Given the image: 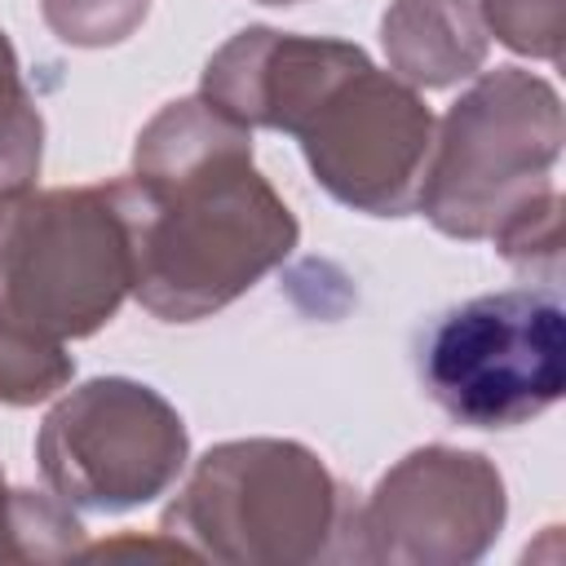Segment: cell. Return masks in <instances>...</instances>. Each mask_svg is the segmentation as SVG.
Segmentation results:
<instances>
[{
	"label": "cell",
	"mask_w": 566,
	"mask_h": 566,
	"mask_svg": "<svg viewBox=\"0 0 566 566\" xmlns=\"http://www.w3.org/2000/svg\"><path fill=\"white\" fill-rule=\"evenodd\" d=\"M146 4L150 0H40L49 31L62 44H80V49L128 40L142 27Z\"/></svg>",
	"instance_id": "5bb4252c"
},
{
	"label": "cell",
	"mask_w": 566,
	"mask_h": 566,
	"mask_svg": "<svg viewBox=\"0 0 566 566\" xmlns=\"http://www.w3.org/2000/svg\"><path fill=\"white\" fill-rule=\"evenodd\" d=\"M115 199L133 252V296L164 323L226 310L301 239L292 208L252 164V128L203 93L150 115Z\"/></svg>",
	"instance_id": "6da1fadb"
},
{
	"label": "cell",
	"mask_w": 566,
	"mask_h": 566,
	"mask_svg": "<svg viewBox=\"0 0 566 566\" xmlns=\"http://www.w3.org/2000/svg\"><path fill=\"white\" fill-rule=\"evenodd\" d=\"M504 513V478L482 451L420 447L358 504L354 562L469 566L500 539Z\"/></svg>",
	"instance_id": "ba28073f"
},
{
	"label": "cell",
	"mask_w": 566,
	"mask_h": 566,
	"mask_svg": "<svg viewBox=\"0 0 566 566\" xmlns=\"http://www.w3.org/2000/svg\"><path fill=\"white\" fill-rule=\"evenodd\" d=\"M0 562H18L13 557V486L0 473Z\"/></svg>",
	"instance_id": "9a60e30c"
},
{
	"label": "cell",
	"mask_w": 566,
	"mask_h": 566,
	"mask_svg": "<svg viewBox=\"0 0 566 566\" xmlns=\"http://www.w3.org/2000/svg\"><path fill=\"white\" fill-rule=\"evenodd\" d=\"M133 292L115 181L0 190V310L53 340L106 327Z\"/></svg>",
	"instance_id": "5b68a950"
},
{
	"label": "cell",
	"mask_w": 566,
	"mask_h": 566,
	"mask_svg": "<svg viewBox=\"0 0 566 566\" xmlns=\"http://www.w3.org/2000/svg\"><path fill=\"white\" fill-rule=\"evenodd\" d=\"M261 4H301V0H261Z\"/></svg>",
	"instance_id": "2e32d148"
},
{
	"label": "cell",
	"mask_w": 566,
	"mask_h": 566,
	"mask_svg": "<svg viewBox=\"0 0 566 566\" xmlns=\"http://www.w3.org/2000/svg\"><path fill=\"white\" fill-rule=\"evenodd\" d=\"M380 40L394 75L411 88H447L486 62V27L473 0H394Z\"/></svg>",
	"instance_id": "9c48e42d"
},
{
	"label": "cell",
	"mask_w": 566,
	"mask_h": 566,
	"mask_svg": "<svg viewBox=\"0 0 566 566\" xmlns=\"http://www.w3.org/2000/svg\"><path fill=\"white\" fill-rule=\"evenodd\" d=\"M562 137V97L544 75L486 71L433 128L416 212L451 239H491L526 203L557 190Z\"/></svg>",
	"instance_id": "277c9868"
},
{
	"label": "cell",
	"mask_w": 566,
	"mask_h": 566,
	"mask_svg": "<svg viewBox=\"0 0 566 566\" xmlns=\"http://www.w3.org/2000/svg\"><path fill=\"white\" fill-rule=\"evenodd\" d=\"M190 455L177 407L128 376H97L71 389L35 433L49 491L71 509L124 513L164 495Z\"/></svg>",
	"instance_id": "52a82bcc"
},
{
	"label": "cell",
	"mask_w": 566,
	"mask_h": 566,
	"mask_svg": "<svg viewBox=\"0 0 566 566\" xmlns=\"http://www.w3.org/2000/svg\"><path fill=\"white\" fill-rule=\"evenodd\" d=\"M491 243L509 265L544 274L553 283L557 279V261H562V195L548 190L544 199L526 203L517 217H509L491 234Z\"/></svg>",
	"instance_id": "4fadbf2b"
},
{
	"label": "cell",
	"mask_w": 566,
	"mask_h": 566,
	"mask_svg": "<svg viewBox=\"0 0 566 566\" xmlns=\"http://www.w3.org/2000/svg\"><path fill=\"white\" fill-rule=\"evenodd\" d=\"M482 22L504 49L562 62L566 0H482Z\"/></svg>",
	"instance_id": "7c38bea8"
},
{
	"label": "cell",
	"mask_w": 566,
	"mask_h": 566,
	"mask_svg": "<svg viewBox=\"0 0 566 566\" xmlns=\"http://www.w3.org/2000/svg\"><path fill=\"white\" fill-rule=\"evenodd\" d=\"M44 159V119L22 84L18 53L0 31V190L35 181Z\"/></svg>",
	"instance_id": "8fae6325"
},
{
	"label": "cell",
	"mask_w": 566,
	"mask_h": 566,
	"mask_svg": "<svg viewBox=\"0 0 566 566\" xmlns=\"http://www.w3.org/2000/svg\"><path fill=\"white\" fill-rule=\"evenodd\" d=\"M416 367L455 424H526L566 389V310L553 287L473 296L429 323Z\"/></svg>",
	"instance_id": "8992f818"
},
{
	"label": "cell",
	"mask_w": 566,
	"mask_h": 566,
	"mask_svg": "<svg viewBox=\"0 0 566 566\" xmlns=\"http://www.w3.org/2000/svg\"><path fill=\"white\" fill-rule=\"evenodd\" d=\"M75 363L62 340L9 318L0 310V402L9 407H35L66 389Z\"/></svg>",
	"instance_id": "30bf717a"
},
{
	"label": "cell",
	"mask_w": 566,
	"mask_h": 566,
	"mask_svg": "<svg viewBox=\"0 0 566 566\" xmlns=\"http://www.w3.org/2000/svg\"><path fill=\"white\" fill-rule=\"evenodd\" d=\"M354 495L301 442L239 438L203 451L164 509V535L190 557L301 566L354 557Z\"/></svg>",
	"instance_id": "3957f363"
},
{
	"label": "cell",
	"mask_w": 566,
	"mask_h": 566,
	"mask_svg": "<svg viewBox=\"0 0 566 566\" xmlns=\"http://www.w3.org/2000/svg\"><path fill=\"white\" fill-rule=\"evenodd\" d=\"M199 93L243 128L296 137L336 203L367 217L416 212L438 124L424 97L358 44L248 27L208 57Z\"/></svg>",
	"instance_id": "7a4b0ae2"
}]
</instances>
